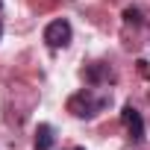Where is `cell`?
Returning <instances> with one entry per match:
<instances>
[{
    "label": "cell",
    "instance_id": "6da1fadb",
    "mask_svg": "<svg viewBox=\"0 0 150 150\" xmlns=\"http://www.w3.org/2000/svg\"><path fill=\"white\" fill-rule=\"evenodd\" d=\"M109 103H112V97H109V94H97L94 86H91V88H80L77 94L68 100V112L77 115V118H83V121H91V118H97Z\"/></svg>",
    "mask_w": 150,
    "mask_h": 150
},
{
    "label": "cell",
    "instance_id": "7a4b0ae2",
    "mask_svg": "<svg viewBox=\"0 0 150 150\" xmlns=\"http://www.w3.org/2000/svg\"><path fill=\"white\" fill-rule=\"evenodd\" d=\"M44 41H47V47H53V50L68 47V44L74 41V27H71V21H68V18L50 21V24L44 27Z\"/></svg>",
    "mask_w": 150,
    "mask_h": 150
},
{
    "label": "cell",
    "instance_id": "3957f363",
    "mask_svg": "<svg viewBox=\"0 0 150 150\" xmlns=\"http://www.w3.org/2000/svg\"><path fill=\"white\" fill-rule=\"evenodd\" d=\"M121 121H124V127H127L129 141L141 144V141H144V118H141V112H138L132 103H127V106L121 109Z\"/></svg>",
    "mask_w": 150,
    "mask_h": 150
},
{
    "label": "cell",
    "instance_id": "277c9868",
    "mask_svg": "<svg viewBox=\"0 0 150 150\" xmlns=\"http://www.w3.org/2000/svg\"><path fill=\"white\" fill-rule=\"evenodd\" d=\"M83 80H86V86L100 88V86H106V83L115 80V74H112L109 62H91V65H86V71H83Z\"/></svg>",
    "mask_w": 150,
    "mask_h": 150
},
{
    "label": "cell",
    "instance_id": "5b68a950",
    "mask_svg": "<svg viewBox=\"0 0 150 150\" xmlns=\"http://www.w3.org/2000/svg\"><path fill=\"white\" fill-rule=\"evenodd\" d=\"M56 141V129L50 124H38L35 127V150H53Z\"/></svg>",
    "mask_w": 150,
    "mask_h": 150
},
{
    "label": "cell",
    "instance_id": "8992f818",
    "mask_svg": "<svg viewBox=\"0 0 150 150\" xmlns=\"http://www.w3.org/2000/svg\"><path fill=\"white\" fill-rule=\"evenodd\" d=\"M124 21L132 24V27H141V24H144V15H141L138 6H127V9H124Z\"/></svg>",
    "mask_w": 150,
    "mask_h": 150
},
{
    "label": "cell",
    "instance_id": "52a82bcc",
    "mask_svg": "<svg viewBox=\"0 0 150 150\" xmlns=\"http://www.w3.org/2000/svg\"><path fill=\"white\" fill-rule=\"evenodd\" d=\"M0 35H3V21H0Z\"/></svg>",
    "mask_w": 150,
    "mask_h": 150
},
{
    "label": "cell",
    "instance_id": "ba28073f",
    "mask_svg": "<svg viewBox=\"0 0 150 150\" xmlns=\"http://www.w3.org/2000/svg\"><path fill=\"white\" fill-rule=\"evenodd\" d=\"M74 150H86V147H74Z\"/></svg>",
    "mask_w": 150,
    "mask_h": 150
}]
</instances>
